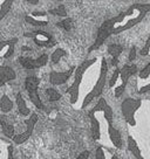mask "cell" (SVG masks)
I'll use <instances>...</instances> for the list:
<instances>
[{"mask_svg":"<svg viewBox=\"0 0 150 159\" xmlns=\"http://www.w3.org/2000/svg\"><path fill=\"white\" fill-rule=\"evenodd\" d=\"M120 74H121V69L116 68L115 71H114V74H113V76H111V79H110V81H109V87H110V88H113V87L115 85L116 81L119 80V77H120Z\"/></svg>","mask_w":150,"mask_h":159,"instance_id":"cell-29","label":"cell"},{"mask_svg":"<svg viewBox=\"0 0 150 159\" xmlns=\"http://www.w3.org/2000/svg\"><path fill=\"white\" fill-rule=\"evenodd\" d=\"M58 26L68 32V30H70V28H72V19L67 18V19L62 20V21H60V22L58 24Z\"/></svg>","mask_w":150,"mask_h":159,"instance_id":"cell-28","label":"cell"},{"mask_svg":"<svg viewBox=\"0 0 150 159\" xmlns=\"http://www.w3.org/2000/svg\"><path fill=\"white\" fill-rule=\"evenodd\" d=\"M111 159H119V158H117V156H113V157H111Z\"/></svg>","mask_w":150,"mask_h":159,"instance_id":"cell-37","label":"cell"},{"mask_svg":"<svg viewBox=\"0 0 150 159\" xmlns=\"http://www.w3.org/2000/svg\"><path fill=\"white\" fill-rule=\"evenodd\" d=\"M90 123H91V134H93V138L94 140H99L101 137V130H100V122L99 119L95 117V114L93 111L89 112Z\"/></svg>","mask_w":150,"mask_h":159,"instance_id":"cell-13","label":"cell"},{"mask_svg":"<svg viewBox=\"0 0 150 159\" xmlns=\"http://www.w3.org/2000/svg\"><path fill=\"white\" fill-rule=\"evenodd\" d=\"M15 77H16V74L11 67H5V66L0 67V87L14 80Z\"/></svg>","mask_w":150,"mask_h":159,"instance_id":"cell-10","label":"cell"},{"mask_svg":"<svg viewBox=\"0 0 150 159\" xmlns=\"http://www.w3.org/2000/svg\"><path fill=\"white\" fill-rule=\"evenodd\" d=\"M0 109L2 112H8L13 109V102L11 101L7 95H4L0 99Z\"/></svg>","mask_w":150,"mask_h":159,"instance_id":"cell-18","label":"cell"},{"mask_svg":"<svg viewBox=\"0 0 150 159\" xmlns=\"http://www.w3.org/2000/svg\"><path fill=\"white\" fill-rule=\"evenodd\" d=\"M148 91H150V83L149 84L144 85V87H142V88L138 90V93H140V94H144V93H148Z\"/></svg>","mask_w":150,"mask_h":159,"instance_id":"cell-35","label":"cell"},{"mask_svg":"<svg viewBox=\"0 0 150 159\" xmlns=\"http://www.w3.org/2000/svg\"><path fill=\"white\" fill-rule=\"evenodd\" d=\"M140 79H143V80H145V79H148L150 76V62L148 63V65L145 66L143 69H141V71H140Z\"/></svg>","mask_w":150,"mask_h":159,"instance_id":"cell-30","label":"cell"},{"mask_svg":"<svg viewBox=\"0 0 150 159\" xmlns=\"http://www.w3.org/2000/svg\"><path fill=\"white\" fill-rule=\"evenodd\" d=\"M136 47H131V49H130V53H129V61H134L136 59Z\"/></svg>","mask_w":150,"mask_h":159,"instance_id":"cell-33","label":"cell"},{"mask_svg":"<svg viewBox=\"0 0 150 159\" xmlns=\"http://www.w3.org/2000/svg\"><path fill=\"white\" fill-rule=\"evenodd\" d=\"M38 115L33 112V114L30 115L28 119H26V130L20 134H15V137L13 138L15 144H22V143H25L27 139L30 138L32 134H33V131H34V126L36 124V122H38Z\"/></svg>","mask_w":150,"mask_h":159,"instance_id":"cell-5","label":"cell"},{"mask_svg":"<svg viewBox=\"0 0 150 159\" xmlns=\"http://www.w3.org/2000/svg\"><path fill=\"white\" fill-rule=\"evenodd\" d=\"M49 13L55 14V15H59V16H66V14H67V12H66V7L63 5H59L56 8L50 10Z\"/></svg>","mask_w":150,"mask_h":159,"instance_id":"cell-27","label":"cell"},{"mask_svg":"<svg viewBox=\"0 0 150 159\" xmlns=\"http://www.w3.org/2000/svg\"><path fill=\"white\" fill-rule=\"evenodd\" d=\"M27 2H28V4H32V5H35V4L39 2V0H27Z\"/></svg>","mask_w":150,"mask_h":159,"instance_id":"cell-36","label":"cell"},{"mask_svg":"<svg viewBox=\"0 0 150 159\" xmlns=\"http://www.w3.org/2000/svg\"><path fill=\"white\" fill-rule=\"evenodd\" d=\"M108 134H109V138L113 145L117 149H121L122 148V137H121L120 131L115 129L114 126H108Z\"/></svg>","mask_w":150,"mask_h":159,"instance_id":"cell-12","label":"cell"},{"mask_svg":"<svg viewBox=\"0 0 150 159\" xmlns=\"http://www.w3.org/2000/svg\"><path fill=\"white\" fill-rule=\"evenodd\" d=\"M39 83H40V80L38 79V77H35V76H28L25 81V87L26 89H27V91L28 90H34V89H38Z\"/></svg>","mask_w":150,"mask_h":159,"instance_id":"cell-20","label":"cell"},{"mask_svg":"<svg viewBox=\"0 0 150 159\" xmlns=\"http://www.w3.org/2000/svg\"><path fill=\"white\" fill-rule=\"evenodd\" d=\"M48 61V55L47 54H42L41 56H39L38 59L35 60V68H41L47 63Z\"/></svg>","mask_w":150,"mask_h":159,"instance_id":"cell-26","label":"cell"},{"mask_svg":"<svg viewBox=\"0 0 150 159\" xmlns=\"http://www.w3.org/2000/svg\"><path fill=\"white\" fill-rule=\"evenodd\" d=\"M141 104H142V101L140 98H133V97H127L121 104L122 115L124 117L125 122L131 126L136 125L135 114L140 109Z\"/></svg>","mask_w":150,"mask_h":159,"instance_id":"cell-4","label":"cell"},{"mask_svg":"<svg viewBox=\"0 0 150 159\" xmlns=\"http://www.w3.org/2000/svg\"><path fill=\"white\" fill-rule=\"evenodd\" d=\"M25 36H30L34 40L35 45L40 46V47H50L54 45V39L53 36L46 32H34V33H26Z\"/></svg>","mask_w":150,"mask_h":159,"instance_id":"cell-6","label":"cell"},{"mask_svg":"<svg viewBox=\"0 0 150 159\" xmlns=\"http://www.w3.org/2000/svg\"><path fill=\"white\" fill-rule=\"evenodd\" d=\"M94 110L95 112L97 111H102L103 115H105V118L107 120V123H108V126H113V110L110 108V105L105 102V99L103 97H101L99 99V102H97V104L94 107Z\"/></svg>","mask_w":150,"mask_h":159,"instance_id":"cell-8","label":"cell"},{"mask_svg":"<svg viewBox=\"0 0 150 159\" xmlns=\"http://www.w3.org/2000/svg\"><path fill=\"white\" fill-rule=\"evenodd\" d=\"M0 124H1V128H2V134H5L6 137L12 139L14 138L15 134H14V128H13V125L5 122L4 119H0Z\"/></svg>","mask_w":150,"mask_h":159,"instance_id":"cell-17","label":"cell"},{"mask_svg":"<svg viewBox=\"0 0 150 159\" xmlns=\"http://www.w3.org/2000/svg\"><path fill=\"white\" fill-rule=\"evenodd\" d=\"M74 73V68H70L67 71H52L49 74V81L53 85H61L66 83L68 79Z\"/></svg>","mask_w":150,"mask_h":159,"instance_id":"cell-7","label":"cell"},{"mask_svg":"<svg viewBox=\"0 0 150 159\" xmlns=\"http://www.w3.org/2000/svg\"><path fill=\"white\" fill-rule=\"evenodd\" d=\"M16 104H18V111H19V114H21L22 116H28L30 114V110L26 105L25 99H24V97H22V95L20 93L16 95Z\"/></svg>","mask_w":150,"mask_h":159,"instance_id":"cell-16","label":"cell"},{"mask_svg":"<svg viewBox=\"0 0 150 159\" xmlns=\"http://www.w3.org/2000/svg\"><path fill=\"white\" fill-rule=\"evenodd\" d=\"M13 1L12 0H5V1H1L0 4V20L2 19L8 12H10L11 7H12Z\"/></svg>","mask_w":150,"mask_h":159,"instance_id":"cell-21","label":"cell"},{"mask_svg":"<svg viewBox=\"0 0 150 159\" xmlns=\"http://www.w3.org/2000/svg\"><path fill=\"white\" fill-rule=\"evenodd\" d=\"M127 143H128V150L133 153V156H134L136 159H144V157L142 156V152H141L140 148H138V145L136 143V140L133 138L131 136H128Z\"/></svg>","mask_w":150,"mask_h":159,"instance_id":"cell-14","label":"cell"},{"mask_svg":"<svg viewBox=\"0 0 150 159\" xmlns=\"http://www.w3.org/2000/svg\"><path fill=\"white\" fill-rule=\"evenodd\" d=\"M136 73H137V66L136 65L123 66V68L121 69V74H120L121 81H122V84L120 85L121 88L124 89L125 85H127V82H128V80H129L134 74H136Z\"/></svg>","mask_w":150,"mask_h":159,"instance_id":"cell-9","label":"cell"},{"mask_svg":"<svg viewBox=\"0 0 150 159\" xmlns=\"http://www.w3.org/2000/svg\"><path fill=\"white\" fill-rule=\"evenodd\" d=\"M149 52H150V34H149V36H148L147 41H145L143 48L141 49V55H148Z\"/></svg>","mask_w":150,"mask_h":159,"instance_id":"cell-31","label":"cell"},{"mask_svg":"<svg viewBox=\"0 0 150 159\" xmlns=\"http://www.w3.org/2000/svg\"><path fill=\"white\" fill-rule=\"evenodd\" d=\"M19 62L26 69H35V60L30 59V57H20Z\"/></svg>","mask_w":150,"mask_h":159,"instance_id":"cell-23","label":"cell"},{"mask_svg":"<svg viewBox=\"0 0 150 159\" xmlns=\"http://www.w3.org/2000/svg\"><path fill=\"white\" fill-rule=\"evenodd\" d=\"M14 45H15V40L1 42L0 43V56L4 57V59H8L10 56H12L13 52H14Z\"/></svg>","mask_w":150,"mask_h":159,"instance_id":"cell-11","label":"cell"},{"mask_svg":"<svg viewBox=\"0 0 150 159\" xmlns=\"http://www.w3.org/2000/svg\"><path fill=\"white\" fill-rule=\"evenodd\" d=\"M28 95H30V99L32 101V103L38 108V109H42L44 108V103L41 102L39 94H38V89L34 90H28Z\"/></svg>","mask_w":150,"mask_h":159,"instance_id":"cell-19","label":"cell"},{"mask_svg":"<svg viewBox=\"0 0 150 159\" xmlns=\"http://www.w3.org/2000/svg\"><path fill=\"white\" fill-rule=\"evenodd\" d=\"M96 62V59H90V60H86L81 63L76 70H75V75H74V82L73 84L70 85L69 88L67 89V94L70 95V104H75L76 101L79 98V89H80V84L82 82V77H83V74H85L87 69L89 68L91 65H94Z\"/></svg>","mask_w":150,"mask_h":159,"instance_id":"cell-2","label":"cell"},{"mask_svg":"<svg viewBox=\"0 0 150 159\" xmlns=\"http://www.w3.org/2000/svg\"><path fill=\"white\" fill-rule=\"evenodd\" d=\"M95 159H105V150L102 148H97L96 149V153H95Z\"/></svg>","mask_w":150,"mask_h":159,"instance_id":"cell-32","label":"cell"},{"mask_svg":"<svg viewBox=\"0 0 150 159\" xmlns=\"http://www.w3.org/2000/svg\"><path fill=\"white\" fill-rule=\"evenodd\" d=\"M25 20L28 24L34 25V26H46L48 24V21H46V20H36V19H34L32 15H26Z\"/></svg>","mask_w":150,"mask_h":159,"instance_id":"cell-25","label":"cell"},{"mask_svg":"<svg viewBox=\"0 0 150 159\" xmlns=\"http://www.w3.org/2000/svg\"><path fill=\"white\" fill-rule=\"evenodd\" d=\"M107 73H108V65H107V61L105 59H102L101 70H100V75H99V79H97V82L94 85V88L91 89V91L85 97L83 103H82V108H86L93 99L101 96L102 91H103V88H105V81H107Z\"/></svg>","mask_w":150,"mask_h":159,"instance_id":"cell-3","label":"cell"},{"mask_svg":"<svg viewBox=\"0 0 150 159\" xmlns=\"http://www.w3.org/2000/svg\"><path fill=\"white\" fill-rule=\"evenodd\" d=\"M150 12V4H134L121 14L116 15L113 19L114 28L113 34H119L136 26L143 20L145 15Z\"/></svg>","mask_w":150,"mask_h":159,"instance_id":"cell-1","label":"cell"},{"mask_svg":"<svg viewBox=\"0 0 150 159\" xmlns=\"http://www.w3.org/2000/svg\"><path fill=\"white\" fill-rule=\"evenodd\" d=\"M89 154H90L89 151H83V152H81V153L77 156L76 159H88L89 158Z\"/></svg>","mask_w":150,"mask_h":159,"instance_id":"cell-34","label":"cell"},{"mask_svg":"<svg viewBox=\"0 0 150 159\" xmlns=\"http://www.w3.org/2000/svg\"><path fill=\"white\" fill-rule=\"evenodd\" d=\"M46 96H47L48 101H50V102H55V101H59L61 98L60 93H58L53 88H48V89L46 90Z\"/></svg>","mask_w":150,"mask_h":159,"instance_id":"cell-22","label":"cell"},{"mask_svg":"<svg viewBox=\"0 0 150 159\" xmlns=\"http://www.w3.org/2000/svg\"><path fill=\"white\" fill-rule=\"evenodd\" d=\"M65 55H66V50L65 49H61V48H59V49L54 50V52H53V54H52V56H50L52 62H53V63H58V62L61 60V57H63Z\"/></svg>","mask_w":150,"mask_h":159,"instance_id":"cell-24","label":"cell"},{"mask_svg":"<svg viewBox=\"0 0 150 159\" xmlns=\"http://www.w3.org/2000/svg\"><path fill=\"white\" fill-rule=\"evenodd\" d=\"M122 52H123V47L121 45L114 43V45H110L108 47V53L113 56V60H111V65L113 66H117V63H119V56H120Z\"/></svg>","mask_w":150,"mask_h":159,"instance_id":"cell-15","label":"cell"}]
</instances>
